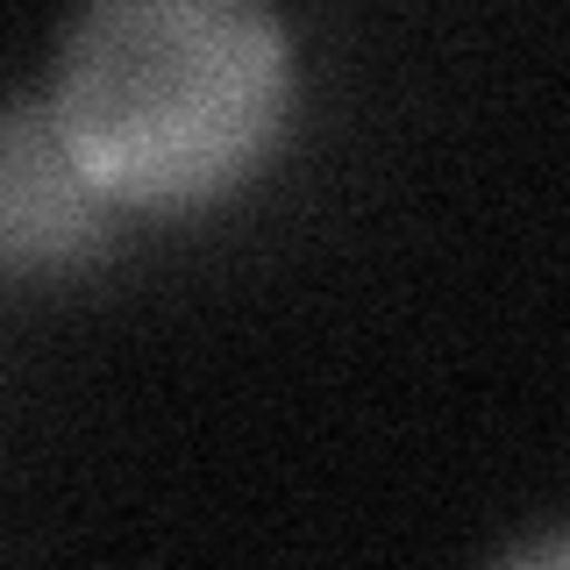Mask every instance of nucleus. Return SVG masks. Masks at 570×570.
I'll list each match as a JSON object with an SVG mask.
<instances>
[{
  "mask_svg": "<svg viewBox=\"0 0 570 570\" xmlns=\"http://www.w3.org/2000/svg\"><path fill=\"white\" fill-rule=\"evenodd\" d=\"M107 193L79 165L50 100H0V257L71 264L107 236Z\"/></svg>",
  "mask_w": 570,
  "mask_h": 570,
  "instance_id": "2",
  "label": "nucleus"
},
{
  "mask_svg": "<svg viewBox=\"0 0 570 570\" xmlns=\"http://www.w3.org/2000/svg\"><path fill=\"white\" fill-rule=\"evenodd\" d=\"M50 107L107 200L193 207L278 142L293 43L272 0H79Z\"/></svg>",
  "mask_w": 570,
  "mask_h": 570,
  "instance_id": "1",
  "label": "nucleus"
},
{
  "mask_svg": "<svg viewBox=\"0 0 570 570\" xmlns=\"http://www.w3.org/2000/svg\"><path fill=\"white\" fill-rule=\"evenodd\" d=\"M521 563H570V534H557V542H528V549H513Z\"/></svg>",
  "mask_w": 570,
  "mask_h": 570,
  "instance_id": "3",
  "label": "nucleus"
}]
</instances>
